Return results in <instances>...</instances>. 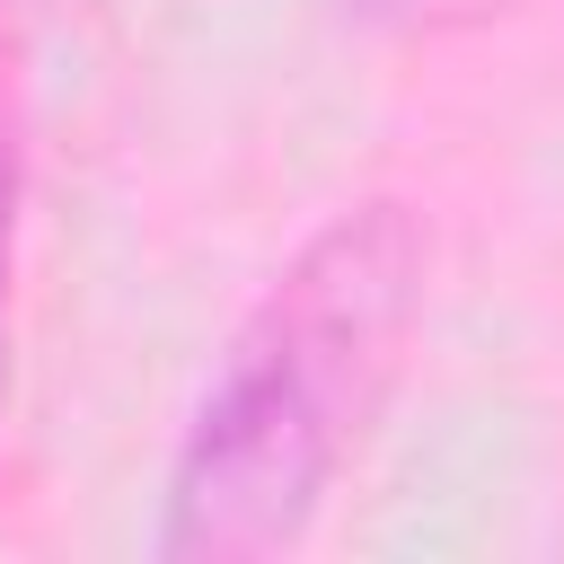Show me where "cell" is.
<instances>
[{"label": "cell", "mask_w": 564, "mask_h": 564, "mask_svg": "<svg viewBox=\"0 0 564 564\" xmlns=\"http://www.w3.org/2000/svg\"><path fill=\"white\" fill-rule=\"evenodd\" d=\"M494 9H511V0H361V18H388V26H467Z\"/></svg>", "instance_id": "obj_2"}, {"label": "cell", "mask_w": 564, "mask_h": 564, "mask_svg": "<svg viewBox=\"0 0 564 564\" xmlns=\"http://www.w3.org/2000/svg\"><path fill=\"white\" fill-rule=\"evenodd\" d=\"M432 238L405 203L335 212L229 335L159 502L167 564H256L308 538L397 388Z\"/></svg>", "instance_id": "obj_1"}, {"label": "cell", "mask_w": 564, "mask_h": 564, "mask_svg": "<svg viewBox=\"0 0 564 564\" xmlns=\"http://www.w3.org/2000/svg\"><path fill=\"white\" fill-rule=\"evenodd\" d=\"M9 256H18V167L0 150V379H9Z\"/></svg>", "instance_id": "obj_3"}]
</instances>
